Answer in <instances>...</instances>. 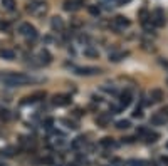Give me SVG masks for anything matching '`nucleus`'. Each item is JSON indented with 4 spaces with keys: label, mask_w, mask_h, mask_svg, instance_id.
I'll return each instance as SVG.
<instances>
[{
    "label": "nucleus",
    "mask_w": 168,
    "mask_h": 166,
    "mask_svg": "<svg viewBox=\"0 0 168 166\" xmlns=\"http://www.w3.org/2000/svg\"><path fill=\"white\" fill-rule=\"evenodd\" d=\"M36 79L27 74H22V72H5V74H0V82H3L5 86H25L31 84Z\"/></svg>",
    "instance_id": "f257e3e1"
},
{
    "label": "nucleus",
    "mask_w": 168,
    "mask_h": 166,
    "mask_svg": "<svg viewBox=\"0 0 168 166\" xmlns=\"http://www.w3.org/2000/svg\"><path fill=\"white\" fill-rule=\"evenodd\" d=\"M27 10L32 13V15H44L47 12V5L44 2H32L31 5L27 7Z\"/></svg>",
    "instance_id": "f03ea898"
},
{
    "label": "nucleus",
    "mask_w": 168,
    "mask_h": 166,
    "mask_svg": "<svg viewBox=\"0 0 168 166\" xmlns=\"http://www.w3.org/2000/svg\"><path fill=\"white\" fill-rule=\"evenodd\" d=\"M19 32H20L24 37L32 39V40H34V39H37V30H36V27L31 25V24H27V22H25V24H22L20 29H19Z\"/></svg>",
    "instance_id": "7ed1b4c3"
},
{
    "label": "nucleus",
    "mask_w": 168,
    "mask_h": 166,
    "mask_svg": "<svg viewBox=\"0 0 168 166\" xmlns=\"http://www.w3.org/2000/svg\"><path fill=\"white\" fill-rule=\"evenodd\" d=\"M151 22L155 27H163L165 25V13H163L161 8H155L151 13Z\"/></svg>",
    "instance_id": "20e7f679"
},
{
    "label": "nucleus",
    "mask_w": 168,
    "mask_h": 166,
    "mask_svg": "<svg viewBox=\"0 0 168 166\" xmlns=\"http://www.w3.org/2000/svg\"><path fill=\"white\" fill-rule=\"evenodd\" d=\"M130 25H131L130 19H126L123 15H118V17H115V20H113V27H115L116 30H125V29H128Z\"/></svg>",
    "instance_id": "39448f33"
},
{
    "label": "nucleus",
    "mask_w": 168,
    "mask_h": 166,
    "mask_svg": "<svg viewBox=\"0 0 168 166\" xmlns=\"http://www.w3.org/2000/svg\"><path fill=\"white\" fill-rule=\"evenodd\" d=\"M69 102H71V97H69L67 94L54 96V99H52V104H54V106H67Z\"/></svg>",
    "instance_id": "423d86ee"
},
{
    "label": "nucleus",
    "mask_w": 168,
    "mask_h": 166,
    "mask_svg": "<svg viewBox=\"0 0 168 166\" xmlns=\"http://www.w3.org/2000/svg\"><path fill=\"white\" fill-rule=\"evenodd\" d=\"M76 72L79 76H92V74H99V69L98 67H79V69H76Z\"/></svg>",
    "instance_id": "0eeeda50"
},
{
    "label": "nucleus",
    "mask_w": 168,
    "mask_h": 166,
    "mask_svg": "<svg viewBox=\"0 0 168 166\" xmlns=\"http://www.w3.org/2000/svg\"><path fill=\"white\" fill-rule=\"evenodd\" d=\"M166 121H168V119H166V118H165V116H163L161 113H155V114L151 116L150 123H151L153 126H161V124H165Z\"/></svg>",
    "instance_id": "6e6552de"
},
{
    "label": "nucleus",
    "mask_w": 168,
    "mask_h": 166,
    "mask_svg": "<svg viewBox=\"0 0 168 166\" xmlns=\"http://www.w3.org/2000/svg\"><path fill=\"white\" fill-rule=\"evenodd\" d=\"M109 121H111V114H108V113H103L98 116V119H96V124L98 126H101V128H106L108 124H109Z\"/></svg>",
    "instance_id": "1a4fd4ad"
},
{
    "label": "nucleus",
    "mask_w": 168,
    "mask_h": 166,
    "mask_svg": "<svg viewBox=\"0 0 168 166\" xmlns=\"http://www.w3.org/2000/svg\"><path fill=\"white\" fill-rule=\"evenodd\" d=\"M51 61H52V56H51V54H49V52L46 51V49L39 52V64L47 66V64H51Z\"/></svg>",
    "instance_id": "9d476101"
},
{
    "label": "nucleus",
    "mask_w": 168,
    "mask_h": 166,
    "mask_svg": "<svg viewBox=\"0 0 168 166\" xmlns=\"http://www.w3.org/2000/svg\"><path fill=\"white\" fill-rule=\"evenodd\" d=\"M79 7H81V3L76 2V0H66L64 2V10H67V12H76Z\"/></svg>",
    "instance_id": "9b49d317"
},
{
    "label": "nucleus",
    "mask_w": 168,
    "mask_h": 166,
    "mask_svg": "<svg viewBox=\"0 0 168 166\" xmlns=\"http://www.w3.org/2000/svg\"><path fill=\"white\" fill-rule=\"evenodd\" d=\"M51 27H52V30L61 32L62 29H64V20H62L61 17H52V20H51Z\"/></svg>",
    "instance_id": "f8f14e48"
},
{
    "label": "nucleus",
    "mask_w": 168,
    "mask_h": 166,
    "mask_svg": "<svg viewBox=\"0 0 168 166\" xmlns=\"http://www.w3.org/2000/svg\"><path fill=\"white\" fill-rule=\"evenodd\" d=\"M163 99L161 89H151L150 91V102H160Z\"/></svg>",
    "instance_id": "ddd939ff"
},
{
    "label": "nucleus",
    "mask_w": 168,
    "mask_h": 166,
    "mask_svg": "<svg viewBox=\"0 0 168 166\" xmlns=\"http://www.w3.org/2000/svg\"><path fill=\"white\" fill-rule=\"evenodd\" d=\"M84 144H86V138H84V136H77L76 139H72L71 148L72 149H81V148H84Z\"/></svg>",
    "instance_id": "4468645a"
},
{
    "label": "nucleus",
    "mask_w": 168,
    "mask_h": 166,
    "mask_svg": "<svg viewBox=\"0 0 168 166\" xmlns=\"http://www.w3.org/2000/svg\"><path fill=\"white\" fill-rule=\"evenodd\" d=\"M130 102H131V94L128 91L123 92L121 97H120V107H121V109H123V107H128V106H130Z\"/></svg>",
    "instance_id": "2eb2a0df"
},
{
    "label": "nucleus",
    "mask_w": 168,
    "mask_h": 166,
    "mask_svg": "<svg viewBox=\"0 0 168 166\" xmlns=\"http://www.w3.org/2000/svg\"><path fill=\"white\" fill-rule=\"evenodd\" d=\"M0 57L5 59V61H14L15 59V52H14L12 49H2V51H0Z\"/></svg>",
    "instance_id": "dca6fc26"
},
{
    "label": "nucleus",
    "mask_w": 168,
    "mask_h": 166,
    "mask_svg": "<svg viewBox=\"0 0 168 166\" xmlns=\"http://www.w3.org/2000/svg\"><path fill=\"white\" fill-rule=\"evenodd\" d=\"M128 56V52H111L109 54V61L111 62H120L121 59H125Z\"/></svg>",
    "instance_id": "f3484780"
},
{
    "label": "nucleus",
    "mask_w": 168,
    "mask_h": 166,
    "mask_svg": "<svg viewBox=\"0 0 168 166\" xmlns=\"http://www.w3.org/2000/svg\"><path fill=\"white\" fill-rule=\"evenodd\" d=\"M99 144L103 146V148H113V146H116V143H115V139H113V138H103L99 141Z\"/></svg>",
    "instance_id": "a211bd4d"
},
{
    "label": "nucleus",
    "mask_w": 168,
    "mask_h": 166,
    "mask_svg": "<svg viewBox=\"0 0 168 166\" xmlns=\"http://www.w3.org/2000/svg\"><path fill=\"white\" fill-rule=\"evenodd\" d=\"M14 154H15V148H12V146H7L5 149H2V156H5V158H12Z\"/></svg>",
    "instance_id": "6ab92c4d"
},
{
    "label": "nucleus",
    "mask_w": 168,
    "mask_h": 166,
    "mask_svg": "<svg viewBox=\"0 0 168 166\" xmlns=\"http://www.w3.org/2000/svg\"><path fill=\"white\" fill-rule=\"evenodd\" d=\"M84 56H87V57H98V56H99V52H98L96 49H92V47H86V49H84Z\"/></svg>",
    "instance_id": "aec40b11"
},
{
    "label": "nucleus",
    "mask_w": 168,
    "mask_h": 166,
    "mask_svg": "<svg viewBox=\"0 0 168 166\" xmlns=\"http://www.w3.org/2000/svg\"><path fill=\"white\" fill-rule=\"evenodd\" d=\"M130 126H131V123L128 119H121V121H118V123H116V128L118 129H128Z\"/></svg>",
    "instance_id": "412c9836"
},
{
    "label": "nucleus",
    "mask_w": 168,
    "mask_h": 166,
    "mask_svg": "<svg viewBox=\"0 0 168 166\" xmlns=\"http://www.w3.org/2000/svg\"><path fill=\"white\" fill-rule=\"evenodd\" d=\"M2 5H3V8H7V10H14L15 0H2Z\"/></svg>",
    "instance_id": "4be33fe9"
},
{
    "label": "nucleus",
    "mask_w": 168,
    "mask_h": 166,
    "mask_svg": "<svg viewBox=\"0 0 168 166\" xmlns=\"http://www.w3.org/2000/svg\"><path fill=\"white\" fill-rule=\"evenodd\" d=\"M145 138H146V141H150V143H153V141H156V139H158V134H156V133H151V131H148Z\"/></svg>",
    "instance_id": "5701e85b"
},
{
    "label": "nucleus",
    "mask_w": 168,
    "mask_h": 166,
    "mask_svg": "<svg viewBox=\"0 0 168 166\" xmlns=\"http://www.w3.org/2000/svg\"><path fill=\"white\" fill-rule=\"evenodd\" d=\"M0 118H2L3 121H8V119H10V111L2 109V111H0Z\"/></svg>",
    "instance_id": "b1692460"
},
{
    "label": "nucleus",
    "mask_w": 168,
    "mask_h": 166,
    "mask_svg": "<svg viewBox=\"0 0 168 166\" xmlns=\"http://www.w3.org/2000/svg\"><path fill=\"white\" fill-rule=\"evenodd\" d=\"M52 124H54L52 118H47L46 121H44V128H46V129H52Z\"/></svg>",
    "instance_id": "393cba45"
},
{
    "label": "nucleus",
    "mask_w": 168,
    "mask_h": 166,
    "mask_svg": "<svg viewBox=\"0 0 168 166\" xmlns=\"http://www.w3.org/2000/svg\"><path fill=\"white\" fill-rule=\"evenodd\" d=\"M99 7H96V5H91L89 7V13H91V15H99Z\"/></svg>",
    "instance_id": "a878e982"
},
{
    "label": "nucleus",
    "mask_w": 168,
    "mask_h": 166,
    "mask_svg": "<svg viewBox=\"0 0 168 166\" xmlns=\"http://www.w3.org/2000/svg\"><path fill=\"white\" fill-rule=\"evenodd\" d=\"M8 29H10V24H8L7 20L0 22V30H8Z\"/></svg>",
    "instance_id": "bb28decb"
},
{
    "label": "nucleus",
    "mask_w": 168,
    "mask_h": 166,
    "mask_svg": "<svg viewBox=\"0 0 168 166\" xmlns=\"http://www.w3.org/2000/svg\"><path fill=\"white\" fill-rule=\"evenodd\" d=\"M42 163H44V164H54V159L51 158V156H44V158H42Z\"/></svg>",
    "instance_id": "cd10ccee"
},
{
    "label": "nucleus",
    "mask_w": 168,
    "mask_h": 166,
    "mask_svg": "<svg viewBox=\"0 0 168 166\" xmlns=\"http://www.w3.org/2000/svg\"><path fill=\"white\" fill-rule=\"evenodd\" d=\"M62 123H64V124H67V128H71V129H76V128H77V126H76V123H72V121H67V119H64Z\"/></svg>",
    "instance_id": "c85d7f7f"
},
{
    "label": "nucleus",
    "mask_w": 168,
    "mask_h": 166,
    "mask_svg": "<svg viewBox=\"0 0 168 166\" xmlns=\"http://www.w3.org/2000/svg\"><path fill=\"white\" fill-rule=\"evenodd\" d=\"M133 116H135V118H141V116H143L141 107H136V109H135V113H133Z\"/></svg>",
    "instance_id": "c756f323"
},
{
    "label": "nucleus",
    "mask_w": 168,
    "mask_h": 166,
    "mask_svg": "<svg viewBox=\"0 0 168 166\" xmlns=\"http://www.w3.org/2000/svg\"><path fill=\"white\" fill-rule=\"evenodd\" d=\"M146 133H148L146 128H138V134L140 136H146Z\"/></svg>",
    "instance_id": "7c9ffc66"
},
{
    "label": "nucleus",
    "mask_w": 168,
    "mask_h": 166,
    "mask_svg": "<svg viewBox=\"0 0 168 166\" xmlns=\"http://www.w3.org/2000/svg\"><path fill=\"white\" fill-rule=\"evenodd\" d=\"M160 113H161V114H163V116H165V118L168 119V106H165V107H163V109L160 111Z\"/></svg>",
    "instance_id": "2f4dec72"
},
{
    "label": "nucleus",
    "mask_w": 168,
    "mask_h": 166,
    "mask_svg": "<svg viewBox=\"0 0 168 166\" xmlns=\"http://www.w3.org/2000/svg\"><path fill=\"white\" fill-rule=\"evenodd\" d=\"M113 164H115V166H121V164H123V161H121V159H118V158H115V159H113Z\"/></svg>",
    "instance_id": "473e14b6"
},
{
    "label": "nucleus",
    "mask_w": 168,
    "mask_h": 166,
    "mask_svg": "<svg viewBox=\"0 0 168 166\" xmlns=\"http://www.w3.org/2000/svg\"><path fill=\"white\" fill-rule=\"evenodd\" d=\"M131 0H116V3L118 5H125V3H130Z\"/></svg>",
    "instance_id": "72a5a7b5"
},
{
    "label": "nucleus",
    "mask_w": 168,
    "mask_h": 166,
    "mask_svg": "<svg viewBox=\"0 0 168 166\" xmlns=\"http://www.w3.org/2000/svg\"><path fill=\"white\" fill-rule=\"evenodd\" d=\"M130 166H143V163H141V161H131Z\"/></svg>",
    "instance_id": "f704fd0d"
},
{
    "label": "nucleus",
    "mask_w": 168,
    "mask_h": 166,
    "mask_svg": "<svg viewBox=\"0 0 168 166\" xmlns=\"http://www.w3.org/2000/svg\"><path fill=\"white\" fill-rule=\"evenodd\" d=\"M161 163L163 164H168V156H161Z\"/></svg>",
    "instance_id": "c9c22d12"
},
{
    "label": "nucleus",
    "mask_w": 168,
    "mask_h": 166,
    "mask_svg": "<svg viewBox=\"0 0 168 166\" xmlns=\"http://www.w3.org/2000/svg\"><path fill=\"white\" fill-rule=\"evenodd\" d=\"M123 143H133V138H125V139H123Z\"/></svg>",
    "instance_id": "e433bc0d"
},
{
    "label": "nucleus",
    "mask_w": 168,
    "mask_h": 166,
    "mask_svg": "<svg viewBox=\"0 0 168 166\" xmlns=\"http://www.w3.org/2000/svg\"><path fill=\"white\" fill-rule=\"evenodd\" d=\"M67 166H77L76 163H71V164H67Z\"/></svg>",
    "instance_id": "4c0bfd02"
},
{
    "label": "nucleus",
    "mask_w": 168,
    "mask_h": 166,
    "mask_svg": "<svg viewBox=\"0 0 168 166\" xmlns=\"http://www.w3.org/2000/svg\"><path fill=\"white\" fill-rule=\"evenodd\" d=\"M166 148H168V144H166Z\"/></svg>",
    "instance_id": "58836bf2"
}]
</instances>
